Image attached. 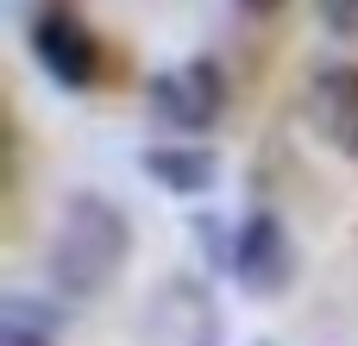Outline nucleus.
<instances>
[{"instance_id": "nucleus-1", "label": "nucleus", "mask_w": 358, "mask_h": 346, "mask_svg": "<svg viewBox=\"0 0 358 346\" xmlns=\"http://www.w3.org/2000/svg\"><path fill=\"white\" fill-rule=\"evenodd\" d=\"M132 258V221L113 195L101 189H82L63 202L57 214V233H50V252H44V277L63 303H88L101 290H113V277L126 271Z\"/></svg>"}, {"instance_id": "nucleus-2", "label": "nucleus", "mask_w": 358, "mask_h": 346, "mask_svg": "<svg viewBox=\"0 0 358 346\" xmlns=\"http://www.w3.org/2000/svg\"><path fill=\"white\" fill-rule=\"evenodd\" d=\"M220 340H227V321L201 277H164L145 296L138 346H220Z\"/></svg>"}, {"instance_id": "nucleus-3", "label": "nucleus", "mask_w": 358, "mask_h": 346, "mask_svg": "<svg viewBox=\"0 0 358 346\" xmlns=\"http://www.w3.org/2000/svg\"><path fill=\"white\" fill-rule=\"evenodd\" d=\"M151 113L170 126V132H208L220 113H227V76L214 57H189V63H170L151 76L145 88Z\"/></svg>"}, {"instance_id": "nucleus-4", "label": "nucleus", "mask_w": 358, "mask_h": 346, "mask_svg": "<svg viewBox=\"0 0 358 346\" xmlns=\"http://www.w3.org/2000/svg\"><path fill=\"white\" fill-rule=\"evenodd\" d=\"M31 57H38V69H44L57 88H88V82L101 76V38L88 32L82 13H69V6H44V13L31 19Z\"/></svg>"}, {"instance_id": "nucleus-5", "label": "nucleus", "mask_w": 358, "mask_h": 346, "mask_svg": "<svg viewBox=\"0 0 358 346\" xmlns=\"http://www.w3.org/2000/svg\"><path fill=\"white\" fill-rule=\"evenodd\" d=\"M227 271L252 296H283L296 284V240H289V227L277 214H245L239 233H233V265Z\"/></svg>"}, {"instance_id": "nucleus-6", "label": "nucleus", "mask_w": 358, "mask_h": 346, "mask_svg": "<svg viewBox=\"0 0 358 346\" xmlns=\"http://www.w3.org/2000/svg\"><path fill=\"white\" fill-rule=\"evenodd\" d=\"M308 126H315L340 158H358V63L321 69V76L308 82Z\"/></svg>"}, {"instance_id": "nucleus-7", "label": "nucleus", "mask_w": 358, "mask_h": 346, "mask_svg": "<svg viewBox=\"0 0 358 346\" xmlns=\"http://www.w3.org/2000/svg\"><path fill=\"white\" fill-rule=\"evenodd\" d=\"M138 170H145L157 189H170V195H208L214 177H220L214 151H201V145H151V151L138 158Z\"/></svg>"}, {"instance_id": "nucleus-8", "label": "nucleus", "mask_w": 358, "mask_h": 346, "mask_svg": "<svg viewBox=\"0 0 358 346\" xmlns=\"http://www.w3.org/2000/svg\"><path fill=\"white\" fill-rule=\"evenodd\" d=\"M0 346H57V315H44V303H31V296H6Z\"/></svg>"}, {"instance_id": "nucleus-9", "label": "nucleus", "mask_w": 358, "mask_h": 346, "mask_svg": "<svg viewBox=\"0 0 358 346\" xmlns=\"http://www.w3.org/2000/svg\"><path fill=\"white\" fill-rule=\"evenodd\" d=\"M321 19H327V32H358V0H321Z\"/></svg>"}, {"instance_id": "nucleus-10", "label": "nucleus", "mask_w": 358, "mask_h": 346, "mask_svg": "<svg viewBox=\"0 0 358 346\" xmlns=\"http://www.w3.org/2000/svg\"><path fill=\"white\" fill-rule=\"evenodd\" d=\"M239 6H245V13H277L283 0H239Z\"/></svg>"}]
</instances>
